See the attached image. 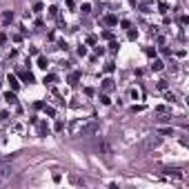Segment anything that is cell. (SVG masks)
I'll return each instance as SVG.
<instances>
[{
    "label": "cell",
    "mask_w": 189,
    "mask_h": 189,
    "mask_svg": "<svg viewBox=\"0 0 189 189\" xmlns=\"http://www.w3.org/2000/svg\"><path fill=\"white\" fill-rule=\"evenodd\" d=\"M47 65H49V62H47V58H45V56H40V58H38V67L47 69Z\"/></svg>",
    "instance_id": "obj_6"
},
{
    "label": "cell",
    "mask_w": 189,
    "mask_h": 189,
    "mask_svg": "<svg viewBox=\"0 0 189 189\" xmlns=\"http://www.w3.org/2000/svg\"><path fill=\"white\" fill-rule=\"evenodd\" d=\"M151 67H154V71H160V69H163V62H160V60H156L154 65H151Z\"/></svg>",
    "instance_id": "obj_9"
},
{
    "label": "cell",
    "mask_w": 189,
    "mask_h": 189,
    "mask_svg": "<svg viewBox=\"0 0 189 189\" xmlns=\"http://www.w3.org/2000/svg\"><path fill=\"white\" fill-rule=\"evenodd\" d=\"M5 100H7L9 105H16L18 103V98H16V94H11V91H9V94H5Z\"/></svg>",
    "instance_id": "obj_3"
},
{
    "label": "cell",
    "mask_w": 189,
    "mask_h": 189,
    "mask_svg": "<svg viewBox=\"0 0 189 189\" xmlns=\"http://www.w3.org/2000/svg\"><path fill=\"white\" fill-rule=\"evenodd\" d=\"M2 20H5V25H9V22H11V20H14V14H11V11H7V14H5V18H2Z\"/></svg>",
    "instance_id": "obj_7"
},
{
    "label": "cell",
    "mask_w": 189,
    "mask_h": 189,
    "mask_svg": "<svg viewBox=\"0 0 189 189\" xmlns=\"http://www.w3.org/2000/svg\"><path fill=\"white\" fill-rule=\"evenodd\" d=\"M7 82H9V85H11V89H18V87H20V82H18V80H16V76H11V74H9Z\"/></svg>",
    "instance_id": "obj_2"
},
{
    "label": "cell",
    "mask_w": 189,
    "mask_h": 189,
    "mask_svg": "<svg viewBox=\"0 0 189 189\" xmlns=\"http://www.w3.org/2000/svg\"><path fill=\"white\" fill-rule=\"evenodd\" d=\"M9 171H11V169H9L7 165H5V163H0V178H5V176H9Z\"/></svg>",
    "instance_id": "obj_4"
},
{
    "label": "cell",
    "mask_w": 189,
    "mask_h": 189,
    "mask_svg": "<svg viewBox=\"0 0 189 189\" xmlns=\"http://www.w3.org/2000/svg\"><path fill=\"white\" fill-rule=\"evenodd\" d=\"M100 103H103V105H109V103H111V100H109V96H100Z\"/></svg>",
    "instance_id": "obj_10"
},
{
    "label": "cell",
    "mask_w": 189,
    "mask_h": 189,
    "mask_svg": "<svg viewBox=\"0 0 189 189\" xmlns=\"http://www.w3.org/2000/svg\"><path fill=\"white\" fill-rule=\"evenodd\" d=\"M38 131H40V136H45V134H47V122H40V125H38Z\"/></svg>",
    "instance_id": "obj_8"
},
{
    "label": "cell",
    "mask_w": 189,
    "mask_h": 189,
    "mask_svg": "<svg viewBox=\"0 0 189 189\" xmlns=\"http://www.w3.org/2000/svg\"><path fill=\"white\" fill-rule=\"evenodd\" d=\"M103 89H105V91H111V89H113V80H111V78H105V80H103Z\"/></svg>",
    "instance_id": "obj_1"
},
{
    "label": "cell",
    "mask_w": 189,
    "mask_h": 189,
    "mask_svg": "<svg viewBox=\"0 0 189 189\" xmlns=\"http://www.w3.org/2000/svg\"><path fill=\"white\" fill-rule=\"evenodd\" d=\"M105 22L111 27V25H116V22H118V18H116V16H107V18H105Z\"/></svg>",
    "instance_id": "obj_5"
},
{
    "label": "cell",
    "mask_w": 189,
    "mask_h": 189,
    "mask_svg": "<svg viewBox=\"0 0 189 189\" xmlns=\"http://www.w3.org/2000/svg\"><path fill=\"white\" fill-rule=\"evenodd\" d=\"M105 71H107V74H111V71H113V65H111V62H109V65H105Z\"/></svg>",
    "instance_id": "obj_11"
}]
</instances>
